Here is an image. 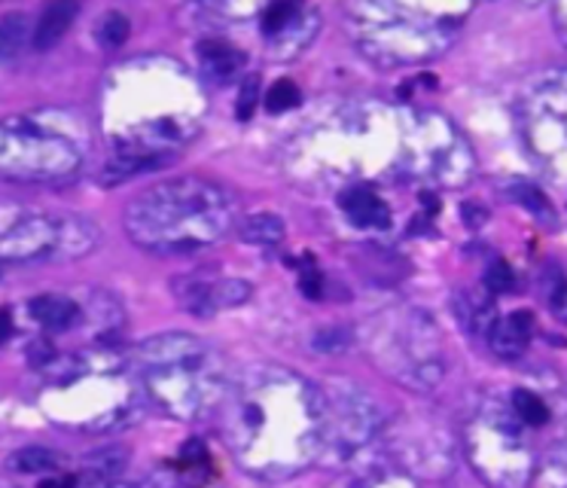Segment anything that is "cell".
I'll return each mask as SVG.
<instances>
[{
	"mask_svg": "<svg viewBox=\"0 0 567 488\" xmlns=\"http://www.w3.org/2000/svg\"><path fill=\"white\" fill-rule=\"evenodd\" d=\"M205 120V91L177 61H125L101 91V125L113 144L104 183L128 181L174 162Z\"/></svg>",
	"mask_w": 567,
	"mask_h": 488,
	"instance_id": "cell-1",
	"label": "cell"
},
{
	"mask_svg": "<svg viewBox=\"0 0 567 488\" xmlns=\"http://www.w3.org/2000/svg\"><path fill=\"white\" fill-rule=\"evenodd\" d=\"M220 415L230 452L257 479H291L321 457L323 391L287 366L245 369Z\"/></svg>",
	"mask_w": 567,
	"mask_h": 488,
	"instance_id": "cell-2",
	"label": "cell"
},
{
	"mask_svg": "<svg viewBox=\"0 0 567 488\" xmlns=\"http://www.w3.org/2000/svg\"><path fill=\"white\" fill-rule=\"evenodd\" d=\"M293 168L311 183L382 181L403 174V113L360 105L293 144Z\"/></svg>",
	"mask_w": 567,
	"mask_h": 488,
	"instance_id": "cell-3",
	"label": "cell"
},
{
	"mask_svg": "<svg viewBox=\"0 0 567 488\" xmlns=\"http://www.w3.org/2000/svg\"><path fill=\"white\" fill-rule=\"evenodd\" d=\"M238 220V202L226 186L205 178H174L128 202L123 227L140 251L193 254L217 244Z\"/></svg>",
	"mask_w": 567,
	"mask_h": 488,
	"instance_id": "cell-4",
	"label": "cell"
},
{
	"mask_svg": "<svg viewBox=\"0 0 567 488\" xmlns=\"http://www.w3.org/2000/svg\"><path fill=\"white\" fill-rule=\"evenodd\" d=\"M47 385L40 406L56 425L74 430H110L135 418L140 403V381L132 361L113 351H86L52 357L40 366Z\"/></svg>",
	"mask_w": 567,
	"mask_h": 488,
	"instance_id": "cell-5",
	"label": "cell"
},
{
	"mask_svg": "<svg viewBox=\"0 0 567 488\" xmlns=\"http://www.w3.org/2000/svg\"><path fill=\"white\" fill-rule=\"evenodd\" d=\"M132 369L144 396H150L171 418L199 422L220 412L232 376L223 354L189 333H162L140 342Z\"/></svg>",
	"mask_w": 567,
	"mask_h": 488,
	"instance_id": "cell-6",
	"label": "cell"
},
{
	"mask_svg": "<svg viewBox=\"0 0 567 488\" xmlns=\"http://www.w3.org/2000/svg\"><path fill=\"white\" fill-rule=\"evenodd\" d=\"M464 13L406 3H352L348 28L369 61L382 68H399L440 56L455 40Z\"/></svg>",
	"mask_w": 567,
	"mask_h": 488,
	"instance_id": "cell-7",
	"label": "cell"
},
{
	"mask_svg": "<svg viewBox=\"0 0 567 488\" xmlns=\"http://www.w3.org/2000/svg\"><path fill=\"white\" fill-rule=\"evenodd\" d=\"M363 349L372 364L406 388L430 391L443 379L440 333L418 308L406 305L372 315L363 327Z\"/></svg>",
	"mask_w": 567,
	"mask_h": 488,
	"instance_id": "cell-8",
	"label": "cell"
},
{
	"mask_svg": "<svg viewBox=\"0 0 567 488\" xmlns=\"http://www.w3.org/2000/svg\"><path fill=\"white\" fill-rule=\"evenodd\" d=\"M98 239L101 232L89 217L0 202V259L10 263L79 259L93 254Z\"/></svg>",
	"mask_w": 567,
	"mask_h": 488,
	"instance_id": "cell-9",
	"label": "cell"
},
{
	"mask_svg": "<svg viewBox=\"0 0 567 488\" xmlns=\"http://www.w3.org/2000/svg\"><path fill=\"white\" fill-rule=\"evenodd\" d=\"M384 449V418L375 400L354 381L336 379L323 391V464L338 471H375Z\"/></svg>",
	"mask_w": 567,
	"mask_h": 488,
	"instance_id": "cell-10",
	"label": "cell"
},
{
	"mask_svg": "<svg viewBox=\"0 0 567 488\" xmlns=\"http://www.w3.org/2000/svg\"><path fill=\"white\" fill-rule=\"evenodd\" d=\"M86 152L52 122L0 120V178L16 183H62L77 178Z\"/></svg>",
	"mask_w": 567,
	"mask_h": 488,
	"instance_id": "cell-11",
	"label": "cell"
},
{
	"mask_svg": "<svg viewBox=\"0 0 567 488\" xmlns=\"http://www.w3.org/2000/svg\"><path fill=\"white\" fill-rule=\"evenodd\" d=\"M403 178L464 186L473 178V152L452 122L433 110L403 113Z\"/></svg>",
	"mask_w": 567,
	"mask_h": 488,
	"instance_id": "cell-12",
	"label": "cell"
},
{
	"mask_svg": "<svg viewBox=\"0 0 567 488\" xmlns=\"http://www.w3.org/2000/svg\"><path fill=\"white\" fill-rule=\"evenodd\" d=\"M467 455L476 473L494 488H525L534 473L531 446L521 437L516 412L489 403L467 427Z\"/></svg>",
	"mask_w": 567,
	"mask_h": 488,
	"instance_id": "cell-13",
	"label": "cell"
},
{
	"mask_svg": "<svg viewBox=\"0 0 567 488\" xmlns=\"http://www.w3.org/2000/svg\"><path fill=\"white\" fill-rule=\"evenodd\" d=\"M528 141L537 156L567 171V74L555 76L531 95Z\"/></svg>",
	"mask_w": 567,
	"mask_h": 488,
	"instance_id": "cell-14",
	"label": "cell"
},
{
	"mask_svg": "<svg viewBox=\"0 0 567 488\" xmlns=\"http://www.w3.org/2000/svg\"><path fill=\"white\" fill-rule=\"evenodd\" d=\"M171 290H174V300L181 303V308L196 318H214L220 312L250 300V284L242 278H230V274H181V278H174Z\"/></svg>",
	"mask_w": 567,
	"mask_h": 488,
	"instance_id": "cell-15",
	"label": "cell"
},
{
	"mask_svg": "<svg viewBox=\"0 0 567 488\" xmlns=\"http://www.w3.org/2000/svg\"><path fill=\"white\" fill-rule=\"evenodd\" d=\"M338 208L360 229H387L391 227V205L369 186H345L338 193Z\"/></svg>",
	"mask_w": 567,
	"mask_h": 488,
	"instance_id": "cell-16",
	"label": "cell"
},
{
	"mask_svg": "<svg viewBox=\"0 0 567 488\" xmlns=\"http://www.w3.org/2000/svg\"><path fill=\"white\" fill-rule=\"evenodd\" d=\"M534 333V315L531 312H513L506 318L494 320L489 333V345L497 357L504 361H519L521 354L531 345Z\"/></svg>",
	"mask_w": 567,
	"mask_h": 488,
	"instance_id": "cell-17",
	"label": "cell"
},
{
	"mask_svg": "<svg viewBox=\"0 0 567 488\" xmlns=\"http://www.w3.org/2000/svg\"><path fill=\"white\" fill-rule=\"evenodd\" d=\"M28 312H32V318L44 330H49V333H67V330H74V327H79L86 320L83 305L74 296H64V293H44V296H37V300L28 303Z\"/></svg>",
	"mask_w": 567,
	"mask_h": 488,
	"instance_id": "cell-18",
	"label": "cell"
},
{
	"mask_svg": "<svg viewBox=\"0 0 567 488\" xmlns=\"http://www.w3.org/2000/svg\"><path fill=\"white\" fill-rule=\"evenodd\" d=\"M315 34H318V13L299 7V13L293 15V22L287 28H281L272 37H266V44L272 49L269 56L272 59H293V56H299L315 40Z\"/></svg>",
	"mask_w": 567,
	"mask_h": 488,
	"instance_id": "cell-19",
	"label": "cell"
},
{
	"mask_svg": "<svg viewBox=\"0 0 567 488\" xmlns=\"http://www.w3.org/2000/svg\"><path fill=\"white\" fill-rule=\"evenodd\" d=\"M199 61H201V74L214 83H232L235 74H242L247 64V56L238 49V46L223 44V40H205L199 46Z\"/></svg>",
	"mask_w": 567,
	"mask_h": 488,
	"instance_id": "cell-20",
	"label": "cell"
},
{
	"mask_svg": "<svg viewBox=\"0 0 567 488\" xmlns=\"http://www.w3.org/2000/svg\"><path fill=\"white\" fill-rule=\"evenodd\" d=\"M452 305H455V315L460 318L467 333L489 339L491 327H494V320H497V312H494V300H491V296H482V293H479V296H476V293H458Z\"/></svg>",
	"mask_w": 567,
	"mask_h": 488,
	"instance_id": "cell-21",
	"label": "cell"
},
{
	"mask_svg": "<svg viewBox=\"0 0 567 488\" xmlns=\"http://www.w3.org/2000/svg\"><path fill=\"white\" fill-rule=\"evenodd\" d=\"M74 15H77L74 3H49L47 10L40 13V19H37V25H34V49L47 52V49L59 44L67 34V28H71Z\"/></svg>",
	"mask_w": 567,
	"mask_h": 488,
	"instance_id": "cell-22",
	"label": "cell"
},
{
	"mask_svg": "<svg viewBox=\"0 0 567 488\" xmlns=\"http://www.w3.org/2000/svg\"><path fill=\"white\" fill-rule=\"evenodd\" d=\"M238 235L254 247H278L284 242L287 229H284V220L275 213H254L238 223Z\"/></svg>",
	"mask_w": 567,
	"mask_h": 488,
	"instance_id": "cell-23",
	"label": "cell"
},
{
	"mask_svg": "<svg viewBox=\"0 0 567 488\" xmlns=\"http://www.w3.org/2000/svg\"><path fill=\"white\" fill-rule=\"evenodd\" d=\"M67 464V457L52 452V449H22L16 455L10 457V467L19 473H59Z\"/></svg>",
	"mask_w": 567,
	"mask_h": 488,
	"instance_id": "cell-24",
	"label": "cell"
},
{
	"mask_svg": "<svg viewBox=\"0 0 567 488\" xmlns=\"http://www.w3.org/2000/svg\"><path fill=\"white\" fill-rule=\"evenodd\" d=\"M509 410L516 412V418H519L521 425H531V427H540L550 422V406L534 394V391H525L519 388L513 400H509Z\"/></svg>",
	"mask_w": 567,
	"mask_h": 488,
	"instance_id": "cell-25",
	"label": "cell"
},
{
	"mask_svg": "<svg viewBox=\"0 0 567 488\" xmlns=\"http://www.w3.org/2000/svg\"><path fill=\"white\" fill-rule=\"evenodd\" d=\"M25 34H28V19L25 15L0 19V64L19 56V49L25 46Z\"/></svg>",
	"mask_w": 567,
	"mask_h": 488,
	"instance_id": "cell-26",
	"label": "cell"
},
{
	"mask_svg": "<svg viewBox=\"0 0 567 488\" xmlns=\"http://www.w3.org/2000/svg\"><path fill=\"white\" fill-rule=\"evenodd\" d=\"M299 101H303V91L296 89V83L293 80H278L275 86L269 89V95H266V110L269 113H287Z\"/></svg>",
	"mask_w": 567,
	"mask_h": 488,
	"instance_id": "cell-27",
	"label": "cell"
},
{
	"mask_svg": "<svg viewBox=\"0 0 567 488\" xmlns=\"http://www.w3.org/2000/svg\"><path fill=\"white\" fill-rule=\"evenodd\" d=\"M128 30H132V25L123 13H108L98 25V44L104 49H116L128 40Z\"/></svg>",
	"mask_w": 567,
	"mask_h": 488,
	"instance_id": "cell-28",
	"label": "cell"
},
{
	"mask_svg": "<svg viewBox=\"0 0 567 488\" xmlns=\"http://www.w3.org/2000/svg\"><path fill=\"white\" fill-rule=\"evenodd\" d=\"M296 13H299V3H287V0L269 3V7L262 10V19H260L262 34H266V37H272V34H278L281 28H287Z\"/></svg>",
	"mask_w": 567,
	"mask_h": 488,
	"instance_id": "cell-29",
	"label": "cell"
},
{
	"mask_svg": "<svg viewBox=\"0 0 567 488\" xmlns=\"http://www.w3.org/2000/svg\"><path fill=\"white\" fill-rule=\"evenodd\" d=\"M345 488H415L406 476L397 473H382L379 467L367 473H357V479H352Z\"/></svg>",
	"mask_w": 567,
	"mask_h": 488,
	"instance_id": "cell-30",
	"label": "cell"
},
{
	"mask_svg": "<svg viewBox=\"0 0 567 488\" xmlns=\"http://www.w3.org/2000/svg\"><path fill=\"white\" fill-rule=\"evenodd\" d=\"M546 303L558 315V318L567 324V278L558 269H550L546 272Z\"/></svg>",
	"mask_w": 567,
	"mask_h": 488,
	"instance_id": "cell-31",
	"label": "cell"
},
{
	"mask_svg": "<svg viewBox=\"0 0 567 488\" xmlns=\"http://www.w3.org/2000/svg\"><path fill=\"white\" fill-rule=\"evenodd\" d=\"M513 198H516L519 205H525V208H531V211H534L543 223H552V220H555L550 202L540 196L534 186H516V190H513Z\"/></svg>",
	"mask_w": 567,
	"mask_h": 488,
	"instance_id": "cell-32",
	"label": "cell"
},
{
	"mask_svg": "<svg viewBox=\"0 0 567 488\" xmlns=\"http://www.w3.org/2000/svg\"><path fill=\"white\" fill-rule=\"evenodd\" d=\"M485 288H489V293H509V290L516 288L513 269L506 266L504 259H494L489 266V272H485Z\"/></svg>",
	"mask_w": 567,
	"mask_h": 488,
	"instance_id": "cell-33",
	"label": "cell"
},
{
	"mask_svg": "<svg viewBox=\"0 0 567 488\" xmlns=\"http://www.w3.org/2000/svg\"><path fill=\"white\" fill-rule=\"evenodd\" d=\"M260 105V76L250 74L242 83V98H238V120H250L254 117V107Z\"/></svg>",
	"mask_w": 567,
	"mask_h": 488,
	"instance_id": "cell-34",
	"label": "cell"
},
{
	"mask_svg": "<svg viewBox=\"0 0 567 488\" xmlns=\"http://www.w3.org/2000/svg\"><path fill=\"white\" fill-rule=\"evenodd\" d=\"M299 288H303V293L311 296V300H321L323 274L311 259H303V266H299Z\"/></svg>",
	"mask_w": 567,
	"mask_h": 488,
	"instance_id": "cell-35",
	"label": "cell"
},
{
	"mask_svg": "<svg viewBox=\"0 0 567 488\" xmlns=\"http://www.w3.org/2000/svg\"><path fill=\"white\" fill-rule=\"evenodd\" d=\"M86 488H150V486H123V483H101V486H86Z\"/></svg>",
	"mask_w": 567,
	"mask_h": 488,
	"instance_id": "cell-36",
	"label": "cell"
},
{
	"mask_svg": "<svg viewBox=\"0 0 567 488\" xmlns=\"http://www.w3.org/2000/svg\"><path fill=\"white\" fill-rule=\"evenodd\" d=\"M7 330H10V324H7V315H0V339L7 335Z\"/></svg>",
	"mask_w": 567,
	"mask_h": 488,
	"instance_id": "cell-37",
	"label": "cell"
}]
</instances>
